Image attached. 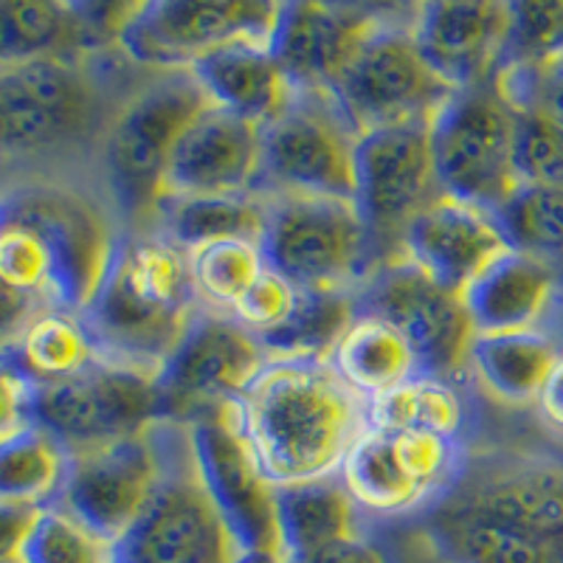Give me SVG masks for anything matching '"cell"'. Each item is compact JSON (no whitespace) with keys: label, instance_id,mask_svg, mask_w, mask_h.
Masks as SVG:
<instances>
[{"label":"cell","instance_id":"6da1fadb","mask_svg":"<svg viewBox=\"0 0 563 563\" xmlns=\"http://www.w3.org/2000/svg\"><path fill=\"white\" fill-rule=\"evenodd\" d=\"M225 409L276 487L339 474L369 429V400L327 361H268Z\"/></svg>","mask_w":563,"mask_h":563},{"label":"cell","instance_id":"7a4b0ae2","mask_svg":"<svg viewBox=\"0 0 563 563\" xmlns=\"http://www.w3.org/2000/svg\"><path fill=\"white\" fill-rule=\"evenodd\" d=\"M203 308L189 254L155 231L122 234L82 321L99 358L158 375Z\"/></svg>","mask_w":563,"mask_h":563},{"label":"cell","instance_id":"3957f363","mask_svg":"<svg viewBox=\"0 0 563 563\" xmlns=\"http://www.w3.org/2000/svg\"><path fill=\"white\" fill-rule=\"evenodd\" d=\"M161 476L139 519L113 544V563H234L238 544L211 505L195 465L189 426H153Z\"/></svg>","mask_w":563,"mask_h":563},{"label":"cell","instance_id":"277c9868","mask_svg":"<svg viewBox=\"0 0 563 563\" xmlns=\"http://www.w3.org/2000/svg\"><path fill=\"white\" fill-rule=\"evenodd\" d=\"M209 104L189 70H164L110 119L102 147L104 178L130 223H153L167 195L175 144Z\"/></svg>","mask_w":563,"mask_h":563},{"label":"cell","instance_id":"5b68a950","mask_svg":"<svg viewBox=\"0 0 563 563\" xmlns=\"http://www.w3.org/2000/svg\"><path fill=\"white\" fill-rule=\"evenodd\" d=\"M265 268L301 290H355L372 274L369 234L352 200L265 198Z\"/></svg>","mask_w":563,"mask_h":563},{"label":"cell","instance_id":"8992f818","mask_svg":"<svg viewBox=\"0 0 563 563\" xmlns=\"http://www.w3.org/2000/svg\"><path fill=\"white\" fill-rule=\"evenodd\" d=\"M429 135L442 195L496 214L519 189L512 164L516 108L496 82L456 90L434 113Z\"/></svg>","mask_w":563,"mask_h":563},{"label":"cell","instance_id":"52a82bcc","mask_svg":"<svg viewBox=\"0 0 563 563\" xmlns=\"http://www.w3.org/2000/svg\"><path fill=\"white\" fill-rule=\"evenodd\" d=\"M361 135L327 90H296L263 128V164L254 195L355 198V147Z\"/></svg>","mask_w":563,"mask_h":563},{"label":"cell","instance_id":"ba28073f","mask_svg":"<svg viewBox=\"0 0 563 563\" xmlns=\"http://www.w3.org/2000/svg\"><path fill=\"white\" fill-rule=\"evenodd\" d=\"M102 113V90L88 65L40 57L0 65V153L45 155L88 139Z\"/></svg>","mask_w":563,"mask_h":563},{"label":"cell","instance_id":"9c48e42d","mask_svg":"<svg viewBox=\"0 0 563 563\" xmlns=\"http://www.w3.org/2000/svg\"><path fill=\"white\" fill-rule=\"evenodd\" d=\"M279 9L274 0H150L130 9L115 45L135 65L186 70L225 45H271Z\"/></svg>","mask_w":563,"mask_h":563},{"label":"cell","instance_id":"30bf717a","mask_svg":"<svg viewBox=\"0 0 563 563\" xmlns=\"http://www.w3.org/2000/svg\"><path fill=\"white\" fill-rule=\"evenodd\" d=\"M431 122L372 130L355 147V209L369 234L372 271L400 260L411 220L440 198Z\"/></svg>","mask_w":563,"mask_h":563},{"label":"cell","instance_id":"8fae6325","mask_svg":"<svg viewBox=\"0 0 563 563\" xmlns=\"http://www.w3.org/2000/svg\"><path fill=\"white\" fill-rule=\"evenodd\" d=\"M456 90L426 63L409 23L386 18L364 43L330 97L358 135L431 122Z\"/></svg>","mask_w":563,"mask_h":563},{"label":"cell","instance_id":"7c38bea8","mask_svg":"<svg viewBox=\"0 0 563 563\" xmlns=\"http://www.w3.org/2000/svg\"><path fill=\"white\" fill-rule=\"evenodd\" d=\"M358 316H375L409 341L422 375L462 378L476 339L460 294L437 285L409 260H395L372 271L355 288Z\"/></svg>","mask_w":563,"mask_h":563},{"label":"cell","instance_id":"4fadbf2b","mask_svg":"<svg viewBox=\"0 0 563 563\" xmlns=\"http://www.w3.org/2000/svg\"><path fill=\"white\" fill-rule=\"evenodd\" d=\"M169 420L155 375L102 361L77 378L32 389V422L52 431L68 451L139 434Z\"/></svg>","mask_w":563,"mask_h":563},{"label":"cell","instance_id":"5bb4252c","mask_svg":"<svg viewBox=\"0 0 563 563\" xmlns=\"http://www.w3.org/2000/svg\"><path fill=\"white\" fill-rule=\"evenodd\" d=\"M460 451V440L429 431L366 429L339 474L361 512L409 516L451 490L465 462Z\"/></svg>","mask_w":563,"mask_h":563},{"label":"cell","instance_id":"9a60e30c","mask_svg":"<svg viewBox=\"0 0 563 563\" xmlns=\"http://www.w3.org/2000/svg\"><path fill=\"white\" fill-rule=\"evenodd\" d=\"M0 218L29 225L43 240L57 271V308L82 313L122 238L102 206L63 186H23L0 195Z\"/></svg>","mask_w":563,"mask_h":563},{"label":"cell","instance_id":"2e32d148","mask_svg":"<svg viewBox=\"0 0 563 563\" xmlns=\"http://www.w3.org/2000/svg\"><path fill=\"white\" fill-rule=\"evenodd\" d=\"M195 465L240 555L282 558L276 485L256 465L229 409L218 406L186 422Z\"/></svg>","mask_w":563,"mask_h":563},{"label":"cell","instance_id":"e0dca14e","mask_svg":"<svg viewBox=\"0 0 563 563\" xmlns=\"http://www.w3.org/2000/svg\"><path fill=\"white\" fill-rule=\"evenodd\" d=\"M268 364L254 333L220 310L200 308L155 375L169 420L189 422L231 404Z\"/></svg>","mask_w":563,"mask_h":563},{"label":"cell","instance_id":"ac0fdd59","mask_svg":"<svg viewBox=\"0 0 563 563\" xmlns=\"http://www.w3.org/2000/svg\"><path fill=\"white\" fill-rule=\"evenodd\" d=\"M434 505L563 547V462L541 456L465 460L451 490Z\"/></svg>","mask_w":563,"mask_h":563},{"label":"cell","instance_id":"d6986e66","mask_svg":"<svg viewBox=\"0 0 563 563\" xmlns=\"http://www.w3.org/2000/svg\"><path fill=\"white\" fill-rule=\"evenodd\" d=\"M161 476L153 426L93 449L70 451L68 476L57 505L115 544L141 516Z\"/></svg>","mask_w":563,"mask_h":563},{"label":"cell","instance_id":"ffe728a7","mask_svg":"<svg viewBox=\"0 0 563 563\" xmlns=\"http://www.w3.org/2000/svg\"><path fill=\"white\" fill-rule=\"evenodd\" d=\"M512 245L493 211L440 195L411 220L400 245V260L449 288L465 294Z\"/></svg>","mask_w":563,"mask_h":563},{"label":"cell","instance_id":"44dd1931","mask_svg":"<svg viewBox=\"0 0 563 563\" xmlns=\"http://www.w3.org/2000/svg\"><path fill=\"white\" fill-rule=\"evenodd\" d=\"M389 14L369 7L282 3L271 52L296 90H330Z\"/></svg>","mask_w":563,"mask_h":563},{"label":"cell","instance_id":"7402d4cb","mask_svg":"<svg viewBox=\"0 0 563 563\" xmlns=\"http://www.w3.org/2000/svg\"><path fill=\"white\" fill-rule=\"evenodd\" d=\"M510 29V3H420L411 9V34L422 57L454 90L496 79Z\"/></svg>","mask_w":563,"mask_h":563},{"label":"cell","instance_id":"603a6c76","mask_svg":"<svg viewBox=\"0 0 563 563\" xmlns=\"http://www.w3.org/2000/svg\"><path fill=\"white\" fill-rule=\"evenodd\" d=\"M260 164L263 128L209 104L175 144L164 198L254 195Z\"/></svg>","mask_w":563,"mask_h":563},{"label":"cell","instance_id":"cb8c5ba5","mask_svg":"<svg viewBox=\"0 0 563 563\" xmlns=\"http://www.w3.org/2000/svg\"><path fill=\"white\" fill-rule=\"evenodd\" d=\"M555 296V263L512 249L462 294V301L476 335H490L536 330Z\"/></svg>","mask_w":563,"mask_h":563},{"label":"cell","instance_id":"d4e9b609","mask_svg":"<svg viewBox=\"0 0 563 563\" xmlns=\"http://www.w3.org/2000/svg\"><path fill=\"white\" fill-rule=\"evenodd\" d=\"M189 74L214 108L265 128L296 97L294 82L282 70L271 45L234 43L189 65Z\"/></svg>","mask_w":563,"mask_h":563},{"label":"cell","instance_id":"484cf974","mask_svg":"<svg viewBox=\"0 0 563 563\" xmlns=\"http://www.w3.org/2000/svg\"><path fill=\"white\" fill-rule=\"evenodd\" d=\"M108 45L93 3L0 0V65L40 57L82 59Z\"/></svg>","mask_w":563,"mask_h":563},{"label":"cell","instance_id":"4316f807","mask_svg":"<svg viewBox=\"0 0 563 563\" xmlns=\"http://www.w3.org/2000/svg\"><path fill=\"white\" fill-rule=\"evenodd\" d=\"M282 558L299 563L324 547L361 536V510L341 474L276 487Z\"/></svg>","mask_w":563,"mask_h":563},{"label":"cell","instance_id":"83f0119b","mask_svg":"<svg viewBox=\"0 0 563 563\" xmlns=\"http://www.w3.org/2000/svg\"><path fill=\"white\" fill-rule=\"evenodd\" d=\"M420 536L440 563H563V547L440 505L429 507Z\"/></svg>","mask_w":563,"mask_h":563},{"label":"cell","instance_id":"f1b7e54d","mask_svg":"<svg viewBox=\"0 0 563 563\" xmlns=\"http://www.w3.org/2000/svg\"><path fill=\"white\" fill-rule=\"evenodd\" d=\"M155 234L186 254L223 240L260 245L265 229V198L260 195H209V198H164L153 218Z\"/></svg>","mask_w":563,"mask_h":563},{"label":"cell","instance_id":"f546056e","mask_svg":"<svg viewBox=\"0 0 563 563\" xmlns=\"http://www.w3.org/2000/svg\"><path fill=\"white\" fill-rule=\"evenodd\" d=\"M558 355L561 350L538 330L490 333L476 335L467 366L493 397L512 406H536Z\"/></svg>","mask_w":563,"mask_h":563},{"label":"cell","instance_id":"4dcf8cb0","mask_svg":"<svg viewBox=\"0 0 563 563\" xmlns=\"http://www.w3.org/2000/svg\"><path fill=\"white\" fill-rule=\"evenodd\" d=\"M330 366L339 372L350 389H355L366 400H375L422 375L420 361L409 341L375 316H358L352 321L346 335L330 355Z\"/></svg>","mask_w":563,"mask_h":563},{"label":"cell","instance_id":"1f68e13d","mask_svg":"<svg viewBox=\"0 0 563 563\" xmlns=\"http://www.w3.org/2000/svg\"><path fill=\"white\" fill-rule=\"evenodd\" d=\"M29 380L32 389L77 378L99 361L82 316L52 308L40 313L18 344L3 355Z\"/></svg>","mask_w":563,"mask_h":563},{"label":"cell","instance_id":"d6a6232c","mask_svg":"<svg viewBox=\"0 0 563 563\" xmlns=\"http://www.w3.org/2000/svg\"><path fill=\"white\" fill-rule=\"evenodd\" d=\"M358 319L355 290H301L279 327L256 335L268 361H327Z\"/></svg>","mask_w":563,"mask_h":563},{"label":"cell","instance_id":"836d02e7","mask_svg":"<svg viewBox=\"0 0 563 563\" xmlns=\"http://www.w3.org/2000/svg\"><path fill=\"white\" fill-rule=\"evenodd\" d=\"M70 451L37 422L0 440V501L54 505L68 476Z\"/></svg>","mask_w":563,"mask_h":563},{"label":"cell","instance_id":"e575fe53","mask_svg":"<svg viewBox=\"0 0 563 563\" xmlns=\"http://www.w3.org/2000/svg\"><path fill=\"white\" fill-rule=\"evenodd\" d=\"M465 426V404L451 380L417 375L404 386L369 400V429L429 431L460 440Z\"/></svg>","mask_w":563,"mask_h":563},{"label":"cell","instance_id":"d590c367","mask_svg":"<svg viewBox=\"0 0 563 563\" xmlns=\"http://www.w3.org/2000/svg\"><path fill=\"white\" fill-rule=\"evenodd\" d=\"M189 265H192L200 301L206 308L229 316L265 271L263 251L249 240H223V243L203 245L189 254Z\"/></svg>","mask_w":563,"mask_h":563},{"label":"cell","instance_id":"8d00e7d4","mask_svg":"<svg viewBox=\"0 0 563 563\" xmlns=\"http://www.w3.org/2000/svg\"><path fill=\"white\" fill-rule=\"evenodd\" d=\"M516 251L552 263L563 256V186L521 184L496 211Z\"/></svg>","mask_w":563,"mask_h":563},{"label":"cell","instance_id":"74e56055","mask_svg":"<svg viewBox=\"0 0 563 563\" xmlns=\"http://www.w3.org/2000/svg\"><path fill=\"white\" fill-rule=\"evenodd\" d=\"M20 558L26 563H113V544L54 501L40 510Z\"/></svg>","mask_w":563,"mask_h":563},{"label":"cell","instance_id":"f35d334b","mask_svg":"<svg viewBox=\"0 0 563 563\" xmlns=\"http://www.w3.org/2000/svg\"><path fill=\"white\" fill-rule=\"evenodd\" d=\"M512 29L499 70H547L563 65V0L510 3Z\"/></svg>","mask_w":563,"mask_h":563},{"label":"cell","instance_id":"ab89813d","mask_svg":"<svg viewBox=\"0 0 563 563\" xmlns=\"http://www.w3.org/2000/svg\"><path fill=\"white\" fill-rule=\"evenodd\" d=\"M512 164L519 186H563V122L544 110H516Z\"/></svg>","mask_w":563,"mask_h":563},{"label":"cell","instance_id":"60d3db41","mask_svg":"<svg viewBox=\"0 0 563 563\" xmlns=\"http://www.w3.org/2000/svg\"><path fill=\"white\" fill-rule=\"evenodd\" d=\"M296 299H299V288L294 282L265 268L263 276L249 288V294L234 305L231 319H238L249 333L263 335L288 319L290 310L296 308Z\"/></svg>","mask_w":563,"mask_h":563},{"label":"cell","instance_id":"b9f144b4","mask_svg":"<svg viewBox=\"0 0 563 563\" xmlns=\"http://www.w3.org/2000/svg\"><path fill=\"white\" fill-rule=\"evenodd\" d=\"M54 305L43 296L26 294L0 279V355H7L18 339L26 333V327L37 319L40 313L52 310Z\"/></svg>","mask_w":563,"mask_h":563},{"label":"cell","instance_id":"7bdbcfd3","mask_svg":"<svg viewBox=\"0 0 563 563\" xmlns=\"http://www.w3.org/2000/svg\"><path fill=\"white\" fill-rule=\"evenodd\" d=\"M32 422V386L0 355V440Z\"/></svg>","mask_w":563,"mask_h":563},{"label":"cell","instance_id":"ee69618b","mask_svg":"<svg viewBox=\"0 0 563 563\" xmlns=\"http://www.w3.org/2000/svg\"><path fill=\"white\" fill-rule=\"evenodd\" d=\"M40 510L43 507L0 501V561L23 555V547H26Z\"/></svg>","mask_w":563,"mask_h":563},{"label":"cell","instance_id":"f6af8a7d","mask_svg":"<svg viewBox=\"0 0 563 563\" xmlns=\"http://www.w3.org/2000/svg\"><path fill=\"white\" fill-rule=\"evenodd\" d=\"M299 563H391V558L378 541H372L366 532H361V536L335 541V544L313 552V555Z\"/></svg>","mask_w":563,"mask_h":563},{"label":"cell","instance_id":"bcb514c9","mask_svg":"<svg viewBox=\"0 0 563 563\" xmlns=\"http://www.w3.org/2000/svg\"><path fill=\"white\" fill-rule=\"evenodd\" d=\"M536 409L538 415H541V420H544L552 431L563 434V352L558 355L550 378H547L544 389L538 395Z\"/></svg>","mask_w":563,"mask_h":563},{"label":"cell","instance_id":"7dc6e473","mask_svg":"<svg viewBox=\"0 0 563 563\" xmlns=\"http://www.w3.org/2000/svg\"><path fill=\"white\" fill-rule=\"evenodd\" d=\"M234 563H288V561L276 555H240Z\"/></svg>","mask_w":563,"mask_h":563},{"label":"cell","instance_id":"c3c4849f","mask_svg":"<svg viewBox=\"0 0 563 563\" xmlns=\"http://www.w3.org/2000/svg\"><path fill=\"white\" fill-rule=\"evenodd\" d=\"M0 563H26L23 558H9V561H0Z\"/></svg>","mask_w":563,"mask_h":563}]
</instances>
